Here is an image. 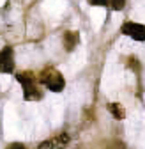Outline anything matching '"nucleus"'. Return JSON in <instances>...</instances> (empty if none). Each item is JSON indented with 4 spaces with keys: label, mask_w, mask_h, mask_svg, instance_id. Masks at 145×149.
I'll list each match as a JSON object with an SVG mask.
<instances>
[{
    "label": "nucleus",
    "mask_w": 145,
    "mask_h": 149,
    "mask_svg": "<svg viewBox=\"0 0 145 149\" xmlns=\"http://www.w3.org/2000/svg\"><path fill=\"white\" fill-rule=\"evenodd\" d=\"M16 80H18V84H21V87H23V98L27 101L41 100V92L37 89V84H35V78H34L32 73H28V71L18 73L16 74Z\"/></svg>",
    "instance_id": "obj_1"
},
{
    "label": "nucleus",
    "mask_w": 145,
    "mask_h": 149,
    "mask_svg": "<svg viewBox=\"0 0 145 149\" xmlns=\"http://www.w3.org/2000/svg\"><path fill=\"white\" fill-rule=\"evenodd\" d=\"M39 82L43 85H46L51 92H60L64 89V85H66L64 77H62V74L55 68H46V69H43L41 77H39Z\"/></svg>",
    "instance_id": "obj_2"
},
{
    "label": "nucleus",
    "mask_w": 145,
    "mask_h": 149,
    "mask_svg": "<svg viewBox=\"0 0 145 149\" xmlns=\"http://www.w3.org/2000/svg\"><path fill=\"white\" fill-rule=\"evenodd\" d=\"M120 32H122L124 36L131 37L133 41H140V43L145 41V25H142V23H136V22H126V23H122Z\"/></svg>",
    "instance_id": "obj_3"
},
{
    "label": "nucleus",
    "mask_w": 145,
    "mask_h": 149,
    "mask_svg": "<svg viewBox=\"0 0 145 149\" xmlns=\"http://www.w3.org/2000/svg\"><path fill=\"white\" fill-rule=\"evenodd\" d=\"M14 69V57H12V48L4 46L2 48V73H12Z\"/></svg>",
    "instance_id": "obj_4"
},
{
    "label": "nucleus",
    "mask_w": 145,
    "mask_h": 149,
    "mask_svg": "<svg viewBox=\"0 0 145 149\" xmlns=\"http://www.w3.org/2000/svg\"><path fill=\"white\" fill-rule=\"evenodd\" d=\"M80 43V34L78 32H66L62 37V45L66 48V52H72Z\"/></svg>",
    "instance_id": "obj_5"
},
{
    "label": "nucleus",
    "mask_w": 145,
    "mask_h": 149,
    "mask_svg": "<svg viewBox=\"0 0 145 149\" xmlns=\"http://www.w3.org/2000/svg\"><path fill=\"white\" fill-rule=\"evenodd\" d=\"M108 112H110L115 119H124L126 117V110L120 103H110L108 105Z\"/></svg>",
    "instance_id": "obj_6"
},
{
    "label": "nucleus",
    "mask_w": 145,
    "mask_h": 149,
    "mask_svg": "<svg viewBox=\"0 0 145 149\" xmlns=\"http://www.w3.org/2000/svg\"><path fill=\"white\" fill-rule=\"evenodd\" d=\"M110 6H112V9H113V11H122V9H124V6H126V0H112Z\"/></svg>",
    "instance_id": "obj_7"
},
{
    "label": "nucleus",
    "mask_w": 145,
    "mask_h": 149,
    "mask_svg": "<svg viewBox=\"0 0 145 149\" xmlns=\"http://www.w3.org/2000/svg\"><path fill=\"white\" fill-rule=\"evenodd\" d=\"M90 6H108L112 0H87Z\"/></svg>",
    "instance_id": "obj_8"
},
{
    "label": "nucleus",
    "mask_w": 145,
    "mask_h": 149,
    "mask_svg": "<svg viewBox=\"0 0 145 149\" xmlns=\"http://www.w3.org/2000/svg\"><path fill=\"white\" fill-rule=\"evenodd\" d=\"M53 146H55V140H46L39 146V149H53Z\"/></svg>",
    "instance_id": "obj_9"
},
{
    "label": "nucleus",
    "mask_w": 145,
    "mask_h": 149,
    "mask_svg": "<svg viewBox=\"0 0 145 149\" xmlns=\"http://www.w3.org/2000/svg\"><path fill=\"white\" fill-rule=\"evenodd\" d=\"M9 149H27V147H25L23 144H11Z\"/></svg>",
    "instance_id": "obj_10"
},
{
    "label": "nucleus",
    "mask_w": 145,
    "mask_h": 149,
    "mask_svg": "<svg viewBox=\"0 0 145 149\" xmlns=\"http://www.w3.org/2000/svg\"><path fill=\"white\" fill-rule=\"evenodd\" d=\"M59 149H64V147H59Z\"/></svg>",
    "instance_id": "obj_11"
}]
</instances>
